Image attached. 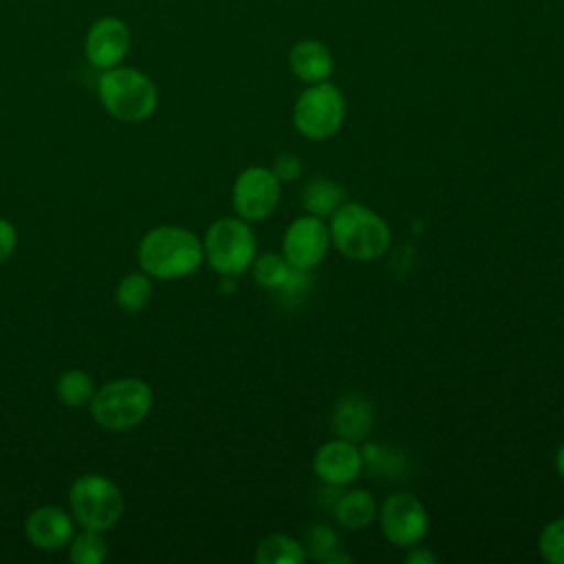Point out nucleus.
Returning a JSON list of instances; mask_svg holds the SVG:
<instances>
[{"label": "nucleus", "instance_id": "f257e3e1", "mask_svg": "<svg viewBox=\"0 0 564 564\" xmlns=\"http://www.w3.org/2000/svg\"><path fill=\"white\" fill-rule=\"evenodd\" d=\"M330 247L357 262H370L383 256L390 247L392 234L388 223L368 205L341 203L328 216Z\"/></svg>", "mask_w": 564, "mask_h": 564}, {"label": "nucleus", "instance_id": "f03ea898", "mask_svg": "<svg viewBox=\"0 0 564 564\" xmlns=\"http://www.w3.org/2000/svg\"><path fill=\"white\" fill-rule=\"evenodd\" d=\"M205 260L203 242L196 234L176 225L150 229L139 242V262L145 273L174 280L194 273Z\"/></svg>", "mask_w": 564, "mask_h": 564}, {"label": "nucleus", "instance_id": "7ed1b4c3", "mask_svg": "<svg viewBox=\"0 0 564 564\" xmlns=\"http://www.w3.org/2000/svg\"><path fill=\"white\" fill-rule=\"evenodd\" d=\"M97 95L106 112L126 123L148 119L159 104L156 84L132 66H115L101 70L97 82Z\"/></svg>", "mask_w": 564, "mask_h": 564}, {"label": "nucleus", "instance_id": "20e7f679", "mask_svg": "<svg viewBox=\"0 0 564 564\" xmlns=\"http://www.w3.org/2000/svg\"><path fill=\"white\" fill-rule=\"evenodd\" d=\"M203 253L209 267L223 278H236L251 269L258 256V240L253 229L240 216H225L209 225Z\"/></svg>", "mask_w": 564, "mask_h": 564}, {"label": "nucleus", "instance_id": "39448f33", "mask_svg": "<svg viewBox=\"0 0 564 564\" xmlns=\"http://www.w3.org/2000/svg\"><path fill=\"white\" fill-rule=\"evenodd\" d=\"M152 408V390L141 379H115L101 386L90 399L93 419L112 432L139 425Z\"/></svg>", "mask_w": 564, "mask_h": 564}, {"label": "nucleus", "instance_id": "423d86ee", "mask_svg": "<svg viewBox=\"0 0 564 564\" xmlns=\"http://www.w3.org/2000/svg\"><path fill=\"white\" fill-rule=\"evenodd\" d=\"M293 126L308 141H326L346 119L344 93L333 82L308 84L293 104Z\"/></svg>", "mask_w": 564, "mask_h": 564}, {"label": "nucleus", "instance_id": "0eeeda50", "mask_svg": "<svg viewBox=\"0 0 564 564\" xmlns=\"http://www.w3.org/2000/svg\"><path fill=\"white\" fill-rule=\"evenodd\" d=\"M68 502L82 529L108 531L123 516V496L119 487L101 474H84L68 489Z\"/></svg>", "mask_w": 564, "mask_h": 564}, {"label": "nucleus", "instance_id": "6e6552de", "mask_svg": "<svg viewBox=\"0 0 564 564\" xmlns=\"http://www.w3.org/2000/svg\"><path fill=\"white\" fill-rule=\"evenodd\" d=\"M379 527L383 538L399 549L421 544L430 529V516L425 505L408 491L390 494L379 507Z\"/></svg>", "mask_w": 564, "mask_h": 564}, {"label": "nucleus", "instance_id": "1a4fd4ad", "mask_svg": "<svg viewBox=\"0 0 564 564\" xmlns=\"http://www.w3.org/2000/svg\"><path fill=\"white\" fill-rule=\"evenodd\" d=\"M282 196V183L271 167L251 165L242 170L231 187V205L236 216L247 223H260L269 218Z\"/></svg>", "mask_w": 564, "mask_h": 564}, {"label": "nucleus", "instance_id": "9d476101", "mask_svg": "<svg viewBox=\"0 0 564 564\" xmlns=\"http://www.w3.org/2000/svg\"><path fill=\"white\" fill-rule=\"evenodd\" d=\"M330 249V231L326 218L297 216L289 223L282 236V256L295 269L311 271L326 258Z\"/></svg>", "mask_w": 564, "mask_h": 564}, {"label": "nucleus", "instance_id": "9b49d317", "mask_svg": "<svg viewBox=\"0 0 564 564\" xmlns=\"http://www.w3.org/2000/svg\"><path fill=\"white\" fill-rule=\"evenodd\" d=\"M130 51V29L117 15L97 18L84 37V55L90 66L108 70L119 66Z\"/></svg>", "mask_w": 564, "mask_h": 564}, {"label": "nucleus", "instance_id": "f8f14e48", "mask_svg": "<svg viewBox=\"0 0 564 564\" xmlns=\"http://www.w3.org/2000/svg\"><path fill=\"white\" fill-rule=\"evenodd\" d=\"M364 456L359 443L346 438H330L313 454V471L326 487H346L359 478Z\"/></svg>", "mask_w": 564, "mask_h": 564}, {"label": "nucleus", "instance_id": "ddd939ff", "mask_svg": "<svg viewBox=\"0 0 564 564\" xmlns=\"http://www.w3.org/2000/svg\"><path fill=\"white\" fill-rule=\"evenodd\" d=\"M24 533L33 546L42 551H59L70 544L75 527L64 509L46 505L29 513L24 522Z\"/></svg>", "mask_w": 564, "mask_h": 564}, {"label": "nucleus", "instance_id": "4468645a", "mask_svg": "<svg viewBox=\"0 0 564 564\" xmlns=\"http://www.w3.org/2000/svg\"><path fill=\"white\" fill-rule=\"evenodd\" d=\"M372 423H375V408L366 394L346 392L335 401L333 414H330V427L335 436L352 443H364L372 432Z\"/></svg>", "mask_w": 564, "mask_h": 564}, {"label": "nucleus", "instance_id": "2eb2a0df", "mask_svg": "<svg viewBox=\"0 0 564 564\" xmlns=\"http://www.w3.org/2000/svg\"><path fill=\"white\" fill-rule=\"evenodd\" d=\"M289 68L291 73L308 84L326 82L333 75L335 59L330 48L319 40H300L289 51Z\"/></svg>", "mask_w": 564, "mask_h": 564}, {"label": "nucleus", "instance_id": "dca6fc26", "mask_svg": "<svg viewBox=\"0 0 564 564\" xmlns=\"http://www.w3.org/2000/svg\"><path fill=\"white\" fill-rule=\"evenodd\" d=\"M379 507L368 489H350L335 500V522L346 531L368 529L377 520Z\"/></svg>", "mask_w": 564, "mask_h": 564}, {"label": "nucleus", "instance_id": "f3484780", "mask_svg": "<svg viewBox=\"0 0 564 564\" xmlns=\"http://www.w3.org/2000/svg\"><path fill=\"white\" fill-rule=\"evenodd\" d=\"M346 200V189L328 176H313L300 194L302 209L311 216L328 218Z\"/></svg>", "mask_w": 564, "mask_h": 564}, {"label": "nucleus", "instance_id": "a211bd4d", "mask_svg": "<svg viewBox=\"0 0 564 564\" xmlns=\"http://www.w3.org/2000/svg\"><path fill=\"white\" fill-rule=\"evenodd\" d=\"M253 560L258 564H302L306 551L300 540L286 533H271L256 544Z\"/></svg>", "mask_w": 564, "mask_h": 564}, {"label": "nucleus", "instance_id": "6ab92c4d", "mask_svg": "<svg viewBox=\"0 0 564 564\" xmlns=\"http://www.w3.org/2000/svg\"><path fill=\"white\" fill-rule=\"evenodd\" d=\"M304 551H306V557L311 560H317V562H350L348 555H344L339 551V540H337V533L330 524H313L306 533H304Z\"/></svg>", "mask_w": 564, "mask_h": 564}, {"label": "nucleus", "instance_id": "aec40b11", "mask_svg": "<svg viewBox=\"0 0 564 564\" xmlns=\"http://www.w3.org/2000/svg\"><path fill=\"white\" fill-rule=\"evenodd\" d=\"M251 271H253V280L260 286L269 291H280L282 284L289 280L293 267L286 262L282 253H260L256 256Z\"/></svg>", "mask_w": 564, "mask_h": 564}, {"label": "nucleus", "instance_id": "412c9836", "mask_svg": "<svg viewBox=\"0 0 564 564\" xmlns=\"http://www.w3.org/2000/svg\"><path fill=\"white\" fill-rule=\"evenodd\" d=\"M152 297V282L143 273H128L119 280L115 300L123 311H141Z\"/></svg>", "mask_w": 564, "mask_h": 564}, {"label": "nucleus", "instance_id": "4be33fe9", "mask_svg": "<svg viewBox=\"0 0 564 564\" xmlns=\"http://www.w3.org/2000/svg\"><path fill=\"white\" fill-rule=\"evenodd\" d=\"M57 397L64 405L70 408H79L90 403L93 394H95V386L93 379L84 372V370H66L59 379H57Z\"/></svg>", "mask_w": 564, "mask_h": 564}, {"label": "nucleus", "instance_id": "5701e85b", "mask_svg": "<svg viewBox=\"0 0 564 564\" xmlns=\"http://www.w3.org/2000/svg\"><path fill=\"white\" fill-rule=\"evenodd\" d=\"M108 555L106 540L101 538V531L84 529L82 533L73 535L70 540V560L75 564H99Z\"/></svg>", "mask_w": 564, "mask_h": 564}, {"label": "nucleus", "instance_id": "b1692460", "mask_svg": "<svg viewBox=\"0 0 564 564\" xmlns=\"http://www.w3.org/2000/svg\"><path fill=\"white\" fill-rule=\"evenodd\" d=\"M538 551L549 564H564V518H555L542 527Z\"/></svg>", "mask_w": 564, "mask_h": 564}, {"label": "nucleus", "instance_id": "393cba45", "mask_svg": "<svg viewBox=\"0 0 564 564\" xmlns=\"http://www.w3.org/2000/svg\"><path fill=\"white\" fill-rule=\"evenodd\" d=\"M308 286H311L308 271H302V269H295V267H293L289 280H286V282L282 284V289L275 291V293L280 295V300H282L286 306H291V304H300V302L304 300Z\"/></svg>", "mask_w": 564, "mask_h": 564}, {"label": "nucleus", "instance_id": "a878e982", "mask_svg": "<svg viewBox=\"0 0 564 564\" xmlns=\"http://www.w3.org/2000/svg\"><path fill=\"white\" fill-rule=\"evenodd\" d=\"M273 174L280 178V183H291V181H297L300 174H302V163L295 154L291 152H280L275 159H273V165H271Z\"/></svg>", "mask_w": 564, "mask_h": 564}, {"label": "nucleus", "instance_id": "bb28decb", "mask_svg": "<svg viewBox=\"0 0 564 564\" xmlns=\"http://www.w3.org/2000/svg\"><path fill=\"white\" fill-rule=\"evenodd\" d=\"M15 242H18L15 227H13L9 220L0 218V264L13 253Z\"/></svg>", "mask_w": 564, "mask_h": 564}, {"label": "nucleus", "instance_id": "cd10ccee", "mask_svg": "<svg viewBox=\"0 0 564 564\" xmlns=\"http://www.w3.org/2000/svg\"><path fill=\"white\" fill-rule=\"evenodd\" d=\"M436 560H438V557H436L430 549L419 546V544L410 546V549H408V555H405V562H408V564H432V562H436Z\"/></svg>", "mask_w": 564, "mask_h": 564}, {"label": "nucleus", "instance_id": "c85d7f7f", "mask_svg": "<svg viewBox=\"0 0 564 564\" xmlns=\"http://www.w3.org/2000/svg\"><path fill=\"white\" fill-rule=\"evenodd\" d=\"M555 469H557V474L564 478V443L557 447V452H555Z\"/></svg>", "mask_w": 564, "mask_h": 564}]
</instances>
